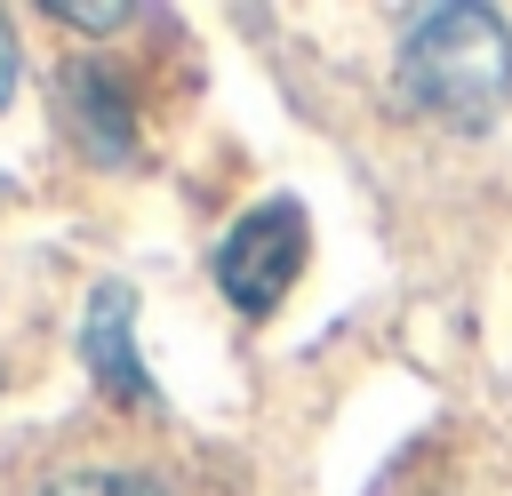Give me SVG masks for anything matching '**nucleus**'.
<instances>
[{"label":"nucleus","instance_id":"obj_1","mask_svg":"<svg viewBox=\"0 0 512 496\" xmlns=\"http://www.w3.org/2000/svg\"><path fill=\"white\" fill-rule=\"evenodd\" d=\"M400 104L448 128H488L512 96V32L496 8H424L400 40Z\"/></svg>","mask_w":512,"mask_h":496},{"label":"nucleus","instance_id":"obj_2","mask_svg":"<svg viewBox=\"0 0 512 496\" xmlns=\"http://www.w3.org/2000/svg\"><path fill=\"white\" fill-rule=\"evenodd\" d=\"M304 256H312L304 208H296V200H264V208H248V216L224 232V248H216V288H224L240 312H272V304L296 288Z\"/></svg>","mask_w":512,"mask_h":496},{"label":"nucleus","instance_id":"obj_3","mask_svg":"<svg viewBox=\"0 0 512 496\" xmlns=\"http://www.w3.org/2000/svg\"><path fill=\"white\" fill-rule=\"evenodd\" d=\"M88 368L112 392H144V368H136V296L128 288H96V304H88Z\"/></svg>","mask_w":512,"mask_h":496},{"label":"nucleus","instance_id":"obj_4","mask_svg":"<svg viewBox=\"0 0 512 496\" xmlns=\"http://www.w3.org/2000/svg\"><path fill=\"white\" fill-rule=\"evenodd\" d=\"M40 496H168V488L144 480V472H64V480H48Z\"/></svg>","mask_w":512,"mask_h":496},{"label":"nucleus","instance_id":"obj_5","mask_svg":"<svg viewBox=\"0 0 512 496\" xmlns=\"http://www.w3.org/2000/svg\"><path fill=\"white\" fill-rule=\"evenodd\" d=\"M8 88H16V32H8V16H0V104H8Z\"/></svg>","mask_w":512,"mask_h":496}]
</instances>
